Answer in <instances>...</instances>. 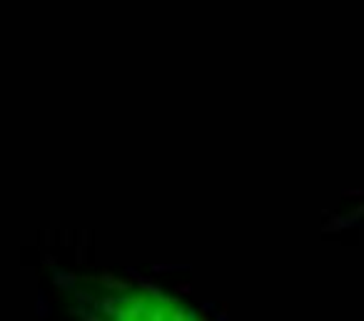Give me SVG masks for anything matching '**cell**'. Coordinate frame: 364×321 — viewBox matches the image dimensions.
I'll return each mask as SVG.
<instances>
[{
    "label": "cell",
    "mask_w": 364,
    "mask_h": 321,
    "mask_svg": "<svg viewBox=\"0 0 364 321\" xmlns=\"http://www.w3.org/2000/svg\"><path fill=\"white\" fill-rule=\"evenodd\" d=\"M105 316L107 321H200V316L185 309L180 301L150 291L112 296L105 304Z\"/></svg>",
    "instance_id": "cell-1"
}]
</instances>
